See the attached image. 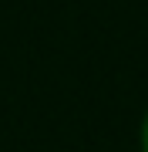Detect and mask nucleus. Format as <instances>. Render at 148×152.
Here are the masks:
<instances>
[{"label":"nucleus","mask_w":148,"mask_h":152,"mask_svg":"<svg viewBox=\"0 0 148 152\" xmlns=\"http://www.w3.org/2000/svg\"><path fill=\"white\" fill-rule=\"evenodd\" d=\"M142 149L148 152V118H145V129H142Z\"/></svg>","instance_id":"obj_1"}]
</instances>
